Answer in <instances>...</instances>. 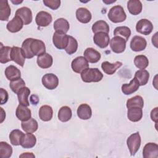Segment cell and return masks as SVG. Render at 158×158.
<instances>
[{
    "label": "cell",
    "instance_id": "obj_42",
    "mask_svg": "<svg viewBox=\"0 0 158 158\" xmlns=\"http://www.w3.org/2000/svg\"><path fill=\"white\" fill-rule=\"evenodd\" d=\"M33 38H28L25 40L22 44V49L24 52V54L25 56V57L27 59H31L33 58L35 56L33 54L31 48H30V45L32 41Z\"/></svg>",
    "mask_w": 158,
    "mask_h": 158
},
{
    "label": "cell",
    "instance_id": "obj_34",
    "mask_svg": "<svg viewBox=\"0 0 158 158\" xmlns=\"http://www.w3.org/2000/svg\"><path fill=\"white\" fill-rule=\"evenodd\" d=\"M135 78L137 80L139 86H144L147 84L149 78V73L146 70H139L135 73Z\"/></svg>",
    "mask_w": 158,
    "mask_h": 158
},
{
    "label": "cell",
    "instance_id": "obj_10",
    "mask_svg": "<svg viewBox=\"0 0 158 158\" xmlns=\"http://www.w3.org/2000/svg\"><path fill=\"white\" fill-rule=\"evenodd\" d=\"M147 46V41L141 36H135L130 41V48L132 51L139 52L145 49Z\"/></svg>",
    "mask_w": 158,
    "mask_h": 158
},
{
    "label": "cell",
    "instance_id": "obj_35",
    "mask_svg": "<svg viewBox=\"0 0 158 158\" xmlns=\"http://www.w3.org/2000/svg\"><path fill=\"white\" fill-rule=\"evenodd\" d=\"M92 31L95 34L99 32L108 33L109 32V26L104 20H98L93 23Z\"/></svg>",
    "mask_w": 158,
    "mask_h": 158
},
{
    "label": "cell",
    "instance_id": "obj_40",
    "mask_svg": "<svg viewBox=\"0 0 158 158\" xmlns=\"http://www.w3.org/2000/svg\"><path fill=\"white\" fill-rule=\"evenodd\" d=\"M12 154V148L4 141L0 142V157L1 158H9Z\"/></svg>",
    "mask_w": 158,
    "mask_h": 158
},
{
    "label": "cell",
    "instance_id": "obj_20",
    "mask_svg": "<svg viewBox=\"0 0 158 158\" xmlns=\"http://www.w3.org/2000/svg\"><path fill=\"white\" fill-rule=\"evenodd\" d=\"M76 17L77 20L83 23H87L91 20V14L85 7H80L76 10Z\"/></svg>",
    "mask_w": 158,
    "mask_h": 158
},
{
    "label": "cell",
    "instance_id": "obj_29",
    "mask_svg": "<svg viewBox=\"0 0 158 158\" xmlns=\"http://www.w3.org/2000/svg\"><path fill=\"white\" fill-rule=\"evenodd\" d=\"M11 13L10 7L8 1L6 0L0 1V20L1 21H7L9 20Z\"/></svg>",
    "mask_w": 158,
    "mask_h": 158
},
{
    "label": "cell",
    "instance_id": "obj_37",
    "mask_svg": "<svg viewBox=\"0 0 158 158\" xmlns=\"http://www.w3.org/2000/svg\"><path fill=\"white\" fill-rule=\"evenodd\" d=\"M23 135V133L20 130H13L9 134V140L10 143L14 146L20 145L21 140Z\"/></svg>",
    "mask_w": 158,
    "mask_h": 158
},
{
    "label": "cell",
    "instance_id": "obj_43",
    "mask_svg": "<svg viewBox=\"0 0 158 158\" xmlns=\"http://www.w3.org/2000/svg\"><path fill=\"white\" fill-rule=\"evenodd\" d=\"M78 49V42L77 40L72 36H69V42L65 50L66 52L69 54H74Z\"/></svg>",
    "mask_w": 158,
    "mask_h": 158
},
{
    "label": "cell",
    "instance_id": "obj_38",
    "mask_svg": "<svg viewBox=\"0 0 158 158\" xmlns=\"http://www.w3.org/2000/svg\"><path fill=\"white\" fill-rule=\"evenodd\" d=\"M114 36H120L127 41L131 35V30L130 28L126 26L117 27L114 29Z\"/></svg>",
    "mask_w": 158,
    "mask_h": 158
},
{
    "label": "cell",
    "instance_id": "obj_44",
    "mask_svg": "<svg viewBox=\"0 0 158 158\" xmlns=\"http://www.w3.org/2000/svg\"><path fill=\"white\" fill-rule=\"evenodd\" d=\"M9 86H10L11 90L14 93L17 94L19 91L22 88L25 86V82L24 81V80L22 78H19L17 80L10 81V84H9Z\"/></svg>",
    "mask_w": 158,
    "mask_h": 158
},
{
    "label": "cell",
    "instance_id": "obj_31",
    "mask_svg": "<svg viewBox=\"0 0 158 158\" xmlns=\"http://www.w3.org/2000/svg\"><path fill=\"white\" fill-rule=\"evenodd\" d=\"M69 28L70 25L69 22L64 18L57 19L54 23V28L57 32L66 33L68 32Z\"/></svg>",
    "mask_w": 158,
    "mask_h": 158
},
{
    "label": "cell",
    "instance_id": "obj_41",
    "mask_svg": "<svg viewBox=\"0 0 158 158\" xmlns=\"http://www.w3.org/2000/svg\"><path fill=\"white\" fill-rule=\"evenodd\" d=\"M134 64L135 66L140 70L145 69L149 65L148 57L144 55H138L134 59Z\"/></svg>",
    "mask_w": 158,
    "mask_h": 158
},
{
    "label": "cell",
    "instance_id": "obj_1",
    "mask_svg": "<svg viewBox=\"0 0 158 158\" xmlns=\"http://www.w3.org/2000/svg\"><path fill=\"white\" fill-rule=\"evenodd\" d=\"M103 78V74L97 68H87L81 73V78L85 83L99 82Z\"/></svg>",
    "mask_w": 158,
    "mask_h": 158
},
{
    "label": "cell",
    "instance_id": "obj_24",
    "mask_svg": "<svg viewBox=\"0 0 158 158\" xmlns=\"http://www.w3.org/2000/svg\"><path fill=\"white\" fill-rule=\"evenodd\" d=\"M36 143V136L31 133H27L24 134L21 140L20 145L22 148L25 149L32 148L35 146Z\"/></svg>",
    "mask_w": 158,
    "mask_h": 158
},
{
    "label": "cell",
    "instance_id": "obj_14",
    "mask_svg": "<svg viewBox=\"0 0 158 158\" xmlns=\"http://www.w3.org/2000/svg\"><path fill=\"white\" fill-rule=\"evenodd\" d=\"M93 41L94 44L100 48H106L109 45L110 38L108 33L99 32L94 34Z\"/></svg>",
    "mask_w": 158,
    "mask_h": 158
},
{
    "label": "cell",
    "instance_id": "obj_46",
    "mask_svg": "<svg viewBox=\"0 0 158 158\" xmlns=\"http://www.w3.org/2000/svg\"><path fill=\"white\" fill-rule=\"evenodd\" d=\"M0 96H1V104L2 105L7 102L9 95L7 91L2 88H0Z\"/></svg>",
    "mask_w": 158,
    "mask_h": 158
},
{
    "label": "cell",
    "instance_id": "obj_22",
    "mask_svg": "<svg viewBox=\"0 0 158 158\" xmlns=\"http://www.w3.org/2000/svg\"><path fill=\"white\" fill-rule=\"evenodd\" d=\"M139 87V85L137 80L135 78L132 79L129 83L123 84L122 86V91L125 95L131 94L136 91Z\"/></svg>",
    "mask_w": 158,
    "mask_h": 158
},
{
    "label": "cell",
    "instance_id": "obj_2",
    "mask_svg": "<svg viewBox=\"0 0 158 158\" xmlns=\"http://www.w3.org/2000/svg\"><path fill=\"white\" fill-rule=\"evenodd\" d=\"M109 19L114 23H120L125 20L126 13L122 6L117 5L112 7L108 13Z\"/></svg>",
    "mask_w": 158,
    "mask_h": 158
},
{
    "label": "cell",
    "instance_id": "obj_11",
    "mask_svg": "<svg viewBox=\"0 0 158 158\" xmlns=\"http://www.w3.org/2000/svg\"><path fill=\"white\" fill-rule=\"evenodd\" d=\"M15 15L19 17L25 25H28L32 22V12L31 9L27 7H22L18 9L15 12Z\"/></svg>",
    "mask_w": 158,
    "mask_h": 158
},
{
    "label": "cell",
    "instance_id": "obj_23",
    "mask_svg": "<svg viewBox=\"0 0 158 158\" xmlns=\"http://www.w3.org/2000/svg\"><path fill=\"white\" fill-rule=\"evenodd\" d=\"M122 65V63L119 61H117L113 64H111L108 61H104L101 64V68L104 72L106 74L112 75Z\"/></svg>",
    "mask_w": 158,
    "mask_h": 158
},
{
    "label": "cell",
    "instance_id": "obj_27",
    "mask_svg": "<svg viewBox=\"0 0 158 158\" xmlns=\"http://www.w3.org/2000/svg\"><path fill=\"white\" fill-rule=\"evenodd\" d=\"M21 127L25 132L32 133L38 130V124L35 119L31 117L28 120L22 122Z\"/></svg>",
    "mask_w": 158,
    "mask_h": 158
},
{
    "label": "cell",
    "instance_id": "obj_7",
    "mask_svg": "<svg viewBox=\"0 0 158 158\" xmlns=\"http://www.w3.org/2000/svg\"><path fill=\"white\" fill-rule=\"evenodd\" d=\"M71 67L74 72L81 73L84 70L89 67V64L84 57L78 56L72 60Z\"/></svg>",
    "mask_w": 158,
    "mask_h": 158
},
{
    "label": "cell",
    "instance_id": "obj_39",
    "mask_svg": "<svg viewBox=\"0 0 158 158\" xmlns=\"http://www.w3.org/2000/svg\"><path fill=\"white\" fill-rule=\"evenodd\" d=\"M126 106L128 109L133 107H137L142 109L144 106V101L141 96L136 95L128 99L127 101Z\"/></svg>",
    "mask_w": 158,
    "mask_h": 158
},
{
    "label": "cell",
    "instance_id": "obj_48",
    "mask_svg": "<svg viewBox=\"0 0 158 158\" xmlns=\"http://www.w3.org/2000/svg\"><path fill=\"white\" fill-rule=\"evenodd\" d=\"M30 102L33 105H37L39 102V98L37 95H35V98H33L32 96L30 97Z\"/></svg>",
    "mask_w": 158,
    "mask_h": 158
},
{
    "label": "cell",
    "instance_id": "obj_21",
    "mask_svg": "<svg viewBox=\"0 0 158 158\" xmlns=\"http://www.w3.org/2000/svg\"><path fill=\"white\" fill-rule=\"evenodd\" d=\"M77 115L81 120H88L91 117L92 110L87 104H80L77 109Z\"/></svg>",
    "mask_w": 158,
    "mask_h": 158
},
{
    "label": "cell",
    "instance_id": "obj_4",
    "mask_svg": "<svg viewBox=\"0 0 158 158\" xmlns=\"http://www.w3.org/2000/svg\"><path fill=\"white\" fill-rule=\"evenodd\" d=\"M52 42L57 49H65L69 42V35L66 33L56 31L53 34Z\"/></svg>",
    "mask_w": 158,
    "mask_h": 158
},
{
    "label": "cell",
    "instance_id": "obj_8",
    "mask_svg": "<svg viewBox=\"0 0 158 158\" xmlns=\"http://www.w3.org/2000/svg\"><path fill=\"white\" fill-rule=\"evenodd\" d=\"M43 85L47 89L52 90L56 88L59 85V78L54 73H46L42 77Z\"/></svg>",
    "mask_w": 158,
    "mask_h": 158
},
{
    "label": "cell",
    "instance_id": "obj_3",
    "mask_svg": "<svg viewBox=\"0 0 158 158\" xmlns=\"http://www.w3.org/2000/svg\"><path fill=\"white\" fill-rule=\"evenodd\" d=\"M141 136L139 132L131 134L127 139V144L131 156H135L141 146Z\"/></svg>",
    "mask_w": 158,
    "mask_h": 158
},
{
    "label": "cell",
    "instance_id": "obj_36",
    "mask_svg": "<svg viewBox=\"0 0 158 158\" xmlns=\"http://www.w3.org/2000/svg\"><path fill=\"white\" fill-rule=\"evenodd\" d=\"M11 50L12 48L10 46H4L1 44L0 49V62L1 64H6L11 60Z\"/></svg>",
    "mask_w": 158,
    "mask_h": 158
},
{
    "label": "cell",
    "instance_id": "obj_32",
    "mask_svg": "<svg viewBox=\"0 0 158 158\" xmlns=\"http://www.w3.org/2000/svg\"><path fill=\"white\" fill-rule=\"evenodd\" d=\"M30 94V89L26 86L22 88L17 93V97L20 104L28 106L30 105L28 98Z\"/></svg>",
    "mask_w": 158,
    "mask_h": 158
},
{
    "label": "cell",
    "instance_id": "obj_47",
    "mask_svg": "<svg viewBox=\"0 0 158 158\" xmlns=\"http://www.w3.org/2000/svg\"><path fill=\"white\" fill-rule=\"evenodd\" d=\"M151 118L152 120H153L156 123L157 122V107H155L151 110Z\"/></svg>",
    "mask_w": 158,
    "mask_h": 158
},
{
    "label": "cell",
    "instance_id": "obj_49",
    "mask_svg": "<svg viewBox=\"0 0 158 158\" xmlns=\"http://www.w3.org/2000/svg\"><path fill=\"white\" fill-rule=\"evenodd\" d=\"M20 157H35V156L32 152H25L23 153L19 156Z\"/></svg>",
    "mask_w": 158,
    "mask_h": 158
},
{
    "label": "cell",
    "instance_id": "obj_9",
    "mask_svg": "<svg viewBox=\"0 0 158 158\" xmlns=\"http://www.w3.org/2000/svg\"><path fill=\"white\" fill-rule=\"evenodd\" d=\"M11 60L21 67H23L24 65L25 56L22 48H19L17 46H13L12 48Z\"/></svg>",
    "mask_w": 158,
    "mask_h": 158
},
{
    "label": "cell",
    "instance_id": "obj_16",
    "mask_svg": "<svg viewBox=\"0 0 158 158\" xmlns=\"http://www.w3.org/2000/svg\"><path fill=\"white\" fill-rule=\"evenodd\" d=\"M23 25L22 20L19 17L15 15V17L7 23L6 28L11 33H17L22 30Z\"/></svg>",
    "mask_w": 158,
    "mask_h": 158
},
{
    "label": "cell",
    "instance_id": "obj_33",
    "mask_svg": "<svg viewBox=\"0 0 158 158\" xmlns=\"http://www.w3.org/2000/svg\"><path fill=\"white\" fill-rule=\"evenodd\" d=\"M72 112L71 109L67 106H62L60 108L58 112V118L62 122H68L72 118Z\"/></svg>",
    "mask_w": 158,
    "mask_h": 158
},
{
    "label": "cell",
    "instance_id": "obj_18",
    "mask_svg": "<svg viewBox=\"0 0 158 158\" xmlns=\"http://www.w3.org/2000/svg\"><path fill=\"white\" fill-rule=\"evenodd\" d=\"M84 57L86 59V60L92 64H94L98 62L101 59V54L96 50H95L93 48H86L83 53Z\"/></svg>",
    "mask_w": 158,
    "mask_h": 158
},
{
    "label": "cell",
    "instance_id": "obj_30",
    "mask_svg": "<svg viewBox=\"0 0 158 158\" xmlns=\"http://www.w3.org/2000/svg\"><path fill=\"white\" fill-rule=\"evenodd\" d=\"M4 73L6 78L10 81L17 80L21 77L20 70L13 65L7 67L5 69Z\"/></svg>",
    "mask_w": 158,
    "mask_h": 158
},
{
    "label": "cell",
    "instance_id": "obj_45",
    "mask_svg": "<svg viewBox=\"0 0 158 158\" xmlns=\"http://www.w3.org/2000/svg\"><path fill=\"white\" fill-rule=\"evenodd\" d=\"M43 2L44 6L52 10L57 9L60 5V0H43Z\"/></svg>",
    "mask_w": 158,
    "mask_h": 158
},
{
    "label": "cell",
    "instance_id": "obj_6",
    "mask_svg": "<svg viewBox=\"0 0 158 158\" xmlns=\"http://www.w3.org/2000/svg\"><path fill=\"white\" fill-rule=\"evenodd\" d=\"M136 30L141 34L148 35L153 30V25L149 20L143 19L137 22L136 25Z\"/></svg>",
    "mask_w": 158,
    "mask_h": 158
},
{
    "label": "cell",
    "instance_id": "obj_12",
    "mask_svg": "<svg viewBox=\"0 0 158 158\" xmlns=\"http://www.w3.org/2000/svg\"><path fill=\"white\" fill-rule=\"evenodd\" d=\"M52 17L51 15L46 11L39 12L35 17V21L38 26L45 27L48 26L52 22Z\"/></svg>",
    "mask_w": 158,
    "mask_h": 158
},
{
    "label": "cell",
    "instance_id": "obj_15",
    "mask_svg": "<svg viewBox=\"0 0 158 158\" xmlns=\"http://www.w3.org/2000/svg\"><path fill=\"white\" fill-rule=\"evenodd\" d=\"M31 51L34 56H40L46 52V46L44 43L38 39H33L31 45Z\"/></svg>",
    "mask_w": 158,
    "mask_h": 158
},
{
    "label": "cell",
    "instance_id": "obj_19",
    "mask_svg": "<svg viewBox=\"0 0 158 158\" xmlns=\"http://www.w3.org/2000/svg\"><path fill=\"white\" fill-rule=\"evenodd\" d=\"M36 62L38 65L41 69H48L51 67L53 62L52 57L48 53H44L37 57Z\"/></svg>",
    "mask_w": 158,
    "mask_h": 158
},
{
    "label": "cell",
    "instance_id": "obj_28",
    "mask_svg": "<svg viewBox=\"0 0 158 158\" xmlns=\"http://www.w3.org/2000/svg\"><path fill=\"white\" fill-rule=\"evenodd\" d=\"M142 3L139 0H130L127 2V9L129 12L133 15L140 14L142 11Z\"/></svg>",
    "mask_w": 158,
    "mask_h": 158
},
{
    "label": "cell",
    "instance_id": "obj_25",
    "mask_svg": "<svg viewBox=\"0 0 158 158\" xmlns=\"http://www.w3.org/2000/svg\"><path fill=\"white\" fill-rule=\"evenodd\" d=\"M127 117L130 121L133 122L139 121L143 117L142 109L137 107L128 108L127 110Z\"/></svg>",
    "mask_w": 158,
    "mask_h": 158
},
{
    "label": "cell",
    "instance_id": "obj_13",
    "mask_svg": "<svg viewBox=\"0 0 158 158\" xmlns=\"http://www.w3.org/2000/svg\"><path fill=\"white\" fill-rule=\"evenodd\" d=\"M144 158H157L158 156V145L154 143H148L143 148Z\"/></svg>",
    "mask_w": 158,
    "mask_h": 158
},
{
    "label": "cell",
    "instance_id": "obj_17",
    "mask_svg": "<svg viewBox=\"0 0 158 158\" xmlns=\"http://www.w3.org/2000/svg\"><path fill=\"white\" fill-rule=\"evenodd\" d=\"M15 115L17 118L22 122L26 121L30 119L31 117V110L27 107V106L19 104L15 111Z\"/></svg>",
    "mask_w": 158,
    "mask_h": 158
},
{
    "label": "cell",
    "instance_id": "obj_5",
    "mask_svg": "<svg viewBox=\"0 0 158 158\" xmlns=\"http://www.w3.org/2000/svg\"><path fill=\"white\" fill-rule=\"evenodd\" d=\"M127 41L120 36H115L110 41V46L112 51L115 53H122L126 48Z\"/></svg>",
    "mask_w": 158,
    "mask_h": 158
},
{
    "label": "cell",
    "instance_id": "obj_26",
    "mask_svg": "<svg viewBox=\"0 0 158 158\" xmlns=\"http://www.w3.org/2000/svg\"><path fill=\"white\" fill-rule=\"evenodd\" d=\"M53 115L52 108L48 105L42 106L39 109V117L44 122H48L51 120Z\"/></svg>",
    "mask_w": 158,
    "mask_h": 158
},
{
    "label": "cell",
    "instance_id": "obj_50",
    "mask_svg": "<svg viewBox=\"0 0 158 158\" xmlns=\"http://www.w3.org/2000/svg\"><path fill=\"white\" fill-rule=\"evenodd\" d=\"M12 1V3H14L15 4H20V3L22 2V1Z\"/></svg>",
    "mask_w": 158,
    "mask_h": 158
}]
</instances>
